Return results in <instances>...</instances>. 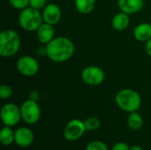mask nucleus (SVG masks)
<instances>
[{"label": "nucleus", "instance_id": "nucleus-5", "mask_svg": "<svg viewBox=\"0 0 151 150\" xmlns=\"http://www.w3.org/2000/svg\"><path fill=\"white\" fill-rule=\"evenodd\" d=\"M21 119L27 125L36 124L41 118V109L36 101L27 99L20 106Z\"/></svg>", "mask_w": 151, "mask_h": 150}, {"label": "nucleus", "instance_id": "nucleus-24", "mask_svg": "<svg viewBox=\"0 0 151 150\" xmlns=\"http://www.w3.org/2000/svg\"><path fill=\"white\" fill-rule=\"evenodd\" d=\"M130 149V146L124 142V141H119L117 143H115L112 147L111 150H129Z\"/></svg>", "mask_w": 151, "mask_h": 150}, {"label": "nucleus", "instance_id": "nucleus-9", "mask_svg": "<svg viewBox=\"0 0 151 150\" xmlns=\"http://www.w3.org/2000/svg\"><path fill=\"white\" fill-rule=\"evenodd\" d=\"M86 131L84 121L75 118L66 124L64 129V136L68 141H76L84 135Z\"/></svg>", "mask_w": 151, "mask_h": 150}, {"label": "nucleus", "instance_id": "nucleus-17", "mask_svg": "<svg viewBox=\"0 0 151 150\" xmlns=\"http://www.w3.org/2000/svg\"><path fill=\"white\" fill-rule=\"evenodd\" d=\"M76 10L82 14L90 13L95 6H96V0H75L74 1Z\"/></svg>", "mask_w": 151, "mask_h": 150}, {"label": "nucleus", "instance_id": "nucleus-15", "mask_svg": "<svg viewBox=\"0 0 151 150\" xmlns=\"http://www.w3.org/2000/svg\"><path fill=\"white\" fill-rule=\"evenodd\" d=\"M134 38L142 42H147L151 39V25L143 22L136 26L134 30Z\"/></svg>", "mask_w": 151, "mask_h": 150}, {"label": "nucleus", "instance_id": "nucleus-6", "mask_svg": "<svg viewBox=\"0 0 151 150\" xmlns=\"http://www.w3.org/2000/svg\"><path fill=\"white\" fill-rule=\"evenodd\" d=\"M21 119L20 107L9 103L4 104L1 109V120L6 126H14L19 123Z\"/></svg>", "mask_w": 151, "mask_h": 150}, {"label": "nucleus", "instance_id": "nucleus-13", "mask_svg": "<svg viewBox=\"0 0 151 150\" xmlns=\"http://www.w3.org/2000/svg\"><path fill=\"white\" fill-rule=\"evenodd\" d=\"M36 36L40 43L42 45L48 44L50 41L55 38L54 26L43 22L36 31Z\"/></svg>", "mask_w": 151, "mask_h": 150}, {"label": "nucleus", "instance_id": "nucleus-26", "mask_svg": "<svg viewBox=\"0 0 151 150\" xmlns=\"http://www.w3.org/2000/svg\"><path fill=\"white\" fill-rule=\"evenodd\" d=\"M37 54L38 55H40V56H46L47 57V53H46V47H45V45L42 47V46H41V47H39L38 48V50H37Z\"/></svg>", "mask_w": 151, "mask_h": 150}, {"label": "nucleus", "instance_id": "nucleus-14", "mask_svg": "<svg viewBox=\"0 0 151 150\" xmlns=\"http://www.w3.org/2000/svg\"><path fill=\"white\" fill-rule=\"evenodd\" d=\"M130 24V18L127 13L120 11L115 14L111 19V26L116 31H125Z\"/></svg>", "mask_w": 151, "mask_h": 150}, {"label": "nucleus", "instance_id": "nucleus-20", "mask_svg": "<svg viewBox=\"0 0 151 150\" xmlns=\"http://www.w3.org/2000/svg\"><path fill=\"white\" fill-rule=\"evenodd\" d=\"M85 150H108V147L104 141H92L86 146Z\"/></svg>", "mask_w": 151, "mask_h": 150}, {"label": "nucleus", "instance_id": "nucleus-7", "mask_svg": "<svg viewBox=\"0 0 151 150\" xmlns=\"http://www.w3.org/2000/svg\"><path fill=\"white\" fill-rule=\"evenodd\" d=\"M82 81L88 86H99L104 79L105 73L104 70L96 65H88L81 71V74Z\"/></svg>", "mask_w": 151, "mask_h": 150}, {"label": "nucleus", "instance_id": "nucleus-10", "mask_svg": "<svg viewBox=\"0 0 151 150\" xmlns=\"http://www.w3.org/2000/svg\"><path fill=\"white\" fill-rule=\"evenodd\" d=\"M42 15L43 22L55 26L61 19L60 7L54 3L47 4V5L42 9Z\"/></svg>", "mask_w": 151, "mask_h": 150}, {"label": "nucleus", "instance_id": "nucleus-11", "mask_svg": "<svg viewBox=\"0 0 151 150\" xmlns=\"http://www.w3.org/2000/svg\"><path fill=\"white\" fill-rule=\"evenodd\" d=\"M35 139L34 133L32 130L26 126H21L15 131V140L14 142L17 146L20 148L29 147Z\"/></svg>", "mask_w": 151, "mask_h": 150}, {"label": "nucleus", "instance_id": "nucleus-19", "mask_svg": "<svg viewBox=\"0 0 151 150\" xmlns=\"http://www.w3.org/2000/svg\"><path fill=\"white\" fill-rule=\"evenodd\" d=\"M84 125H85V127H86L87 131L94 132V131H96L97 129L100 128L101 121L96 117H89V118L85 119Z\"/></svg>", "mask_w": 151, "mask_h": 150}, {"label": "nucleus", "instance_id": "nucleus-8", "mask_svg": "<svg viewBox=\"0 0 151 150\" xmlns=\"http://www.w3.org/2000/svg\"><path fill=\"white\" fill-rule=\"evenodd\" d=\"M16 67L21 75L26 77H32L38 72L39 63L34 57L25 55L18 59Z\"/></svg>", "mask_w": 151, "mask_h": 150}, {"label": "nucleus", "instance_id": "nucleus-16", "mask_svg": "<svg viewBox=\"0 0 151 150\" xmlns=\"http://www.w3.org/2000/svg\"><path fill=\"white\" fill-rule=\"evenodd\" d=\"M15 132L11 126H4L0 132V141L4 146H10L14 142Z\"/></svg>", "mask_w": 151, "mask_h": 150}, {"label": "nucleus", "instance_id": "nucleus-22", "mask_svg": "<svg viewBox=\"0 0 151 150\" xmlns=\"http://www.w3.org/2000/svg\"><path fill=\"white\" fill-rule=\"evenodd\" d=\"M10 4L16 10L21 11L29 6L30 0H8Z\"/></svg>", "mask_w": 151, "mask_h": 150}, {"label": "nucleus", "instance_id": "nucleus-12", "mask_svg": "<svg viewBox=\"0 0 151 150\" xmlns=\"http://www.w3.org/2000/svg\"><path fill=\"white\" fill-rule=\"evenodd\" d=\"M117 4L120 11L131 15L142 11L144 5V0H117Z\"/></svg>", "mask_w": 151, "mask_h": 150}, {"label": "nucleus", "instance_id": "nucleus-27", "mask_svg": "<svg viewBox=\"0 0 151 150\" xmlns=\"http://www.w3.org/2000/svg\"><path fill=\"white\" fill-rule=\"evenodd\" d=\"M38 98H39V95H38V93H37L36 91L32 92V93L30 94V95H29V99H32V100L36 101V102H37Z\"/></svg>", "mask_w": 151, "mask_h": 150}, {"label": "nucleus", "instance_id": "nucleus-21", "mask_svg": "<svg viewBox=\"0 0 151 150\" xmlns=\"http://www.w3.org/2000/svg\"><path fill=\"white\" fill-rule=\"evenodd\" d=\"M12 94H13V90L11 86L6 84H3L0 86V97L3 100L9 99L12 95Z\"/></svg>", "mask_w": 151, "mask_h": 150}, {"label": "nucleus", "instance_id": "nucleus-4", "mask_svg": "<svg viewBox=\"0 0 151 150\" xmlns=\"http://www.w3.org/2000/svg\"><path fill=\"white\" fill-rule=\"evenodd\" d=\"M18 22L19 27L27 32H36L43 23L42 12L31 6L20 11Z\"/></svg>", "mask_w": 151, "mask_h": 150}, {"label": "nucleus", "instance_id": "nucleus-23", "mask_svg": "<svg viewBox=\"0 0 151 150\" xmlns=\"http://www.w3.org/2000/svg\"><path fill=\"white\" fill-rule=\"evenodd\" d=\"M47 5V0H30L29 6L36 9V10H42Z\"/></svg>", "mask_w": 151, "mask_h": 150}, {"label": "nucleus", "instance_id": "nucleus-25", "mask_svg": "<svg viewBox=\"0 0 151 150\" xmlns=\"http://www.w3.org/2000/svg\"><path fill=\"white\" fill-rule=\"evenodd\" d=\"M145 50H146V53L149 55V57H151V39H150L146 44H145Z\"/></svg>", "mask_w": 151, "mask_h": 150}, {"label": "nucleus", "instance_id": "nucleus-3", "mask_svg": "<svg viewBox=\"0 0 151 150\" xmlns=\"http://www.w3.org/2000/svg\"><path fill=\"white\" fill-rule=\"evenodd\" d=\"M116 104L122 111L131 113L137 111L142 105V97L140 94L131 88L119 90L115 96Z\"/></svg>", "mask_w": 151, "mask_h": 150}, {"label": "nucleus", "instance_id": "nucleus-18", "mask_svg": "<svg viewBox=\"0 0 151 150\" xmlns=\"http://www.w3.org/2000/svg\"><path fill=\"white\" fill-rule=\"evenodd\" d=\"M127 126L131 130H140L143 126V118L142 115L139 114L137 111L129 113V116L127 118Z\"/></svg>", "mask_w": 151, "mask_h": 150}, {"label": "nucleus", "instance_id": "nucleus-2", "mask_svg": "<svg viewBox=\"0 0 151 150\" xmlns=\"http://www.w3.org/2000/svg\"><path fill=\"white\" fill-rule=\"evenodd\" d=\"M21 46L19 34L12 29H4L0 33V56L11 57L15 56Z\"/></svg>", "mask_w": 151, "mask_h": 150}, {"label": "nucleus", "instance_id": "nucleus-28", "mask_svg": "<svg viewBox=\"0 0 151 150\" xmlns=\"http://www.w3.org/2000/svg\"><path fill=\"white\" fill-rule=\"evenodd\" d=\"M129 150H143L142 149V147L138 146V145H134V146H131L130 147V149Z\"/></svg>", "mask_w": 151, "mask_h": 150}, {"label": "nucleus", "instance_id": "nucleus-1", "mask_svg": "<svg viewBox=\"0 0 151 150\" xmlns=\"http://www.w3.org/2000/svg\"><path fill=\"white\" fill-rule=\"evenodd\" d=\"M47 57L53 62L63 63L69 60L74 54L73 42L67 37L57 36L45 45Z\"/></svg>", "mask_w": 151, "mask_h": 150}]
</instances>
